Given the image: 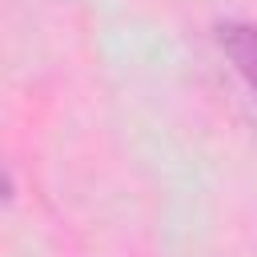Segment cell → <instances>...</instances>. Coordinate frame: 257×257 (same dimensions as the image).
Instances as JSON below:
<instances>
[{"label": "cell", "instance_id": "1", "mask_svg": "<svg viewBox=\"0 0 257 257\" xmlns=\"http://www.w3.org/2000/svg\"><path fill=\"white\" fill-rule=\"evenodd\" d=\"M217 44L229 56V64L237 68V76L245 80V88L257 96V24L225 20V24H217Z\"/></svg>", "mask_w": 257, "mask_h": 257}]
</instances>
